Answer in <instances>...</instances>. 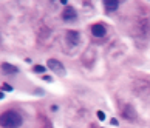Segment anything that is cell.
I'll list each match as a JSON object with an SVG mask.
<instances>
[{
    "label": "cell",
    "instance_id": "1",
    "mask_svg": "<svg viewBox=\"0 0 150 128\" xmlns=\"http://www.w3.org/2000/svg\"><path fill=\"white\" fill-rule=\"evenodd\" d=\"M22 116L15 111H5L0 114V125L3 128H19L22 125Z\"/></svg>",
    "mask_w": 150,
    "mask_h": 128
},
{
    "label": "cell",
    "instance_id": "3",
    "mask_svg": "<svg viewBox=\"0 0 150 128\" xmlns=\"http://www.w3.org/2000/svg\"><path fill=\"white\" fill-rule=\"evenodd\" d=\"M62 17L65 22H73V20L77 19V13L73 6H65V9H63V13H62Z\"/></svg>",
    "mask_w": 150,
    "mask_h": 128
},
{
    "label": "cell",
    "instance_id": "11",
    "mask_svg": "<svg viewBox=\"0 0 150 128\" xmlns=\"http://www.w3.org/2000/svg\"><path fill=\"white\" fill-rule=\"evenodd\" d=\"M2 91H13V87H9V85H2Z\"/></svg>",
    "mask_w": 150,
    "mask_h": 128
},
{
    "label": "cell",
    "instance_id": "12",
    "mask_svg": "<svg viewBox=\"0 0 150 128\" xmlns=\"http://www.w3.org/2000/svg\"><path fill=\"white\" fill-rule=\"evenodd\" d=\"M110 124H111V125H115V127H118V125H119V120L113 117V119H110Z\"/></svg>",
    "mask_w": 150,
    "mask_h": 128
},
{
    "label": "cell",
    "instance_id": "8",
    "mask_svg": "<svg viewBox=\"0 0 150 128\" xmlns=\"http://www.w3.org/2000/svg\"><path fill=\"white\" fill-rule=\"evenodd\" d=\"M118 6H119L118 0H105L104 2V8L107 11H115V9H118Z\"/></svg>",
    "mask_w": 150,
    "mask_h": 128
},
{
    "label": "cell",
    "instance_id": "13",
    "mask_svg": "<svg viewBox=\"0 0 150 128\" xmlns=\"http://www.w3.org/2000/svg\"><path fill=\"white\" fill-rule=\"evenodd\" d=\"M44 80H46V82H53V77H51V76H44Z\"/></svg>",
    "mask_w": 150,
    "mask_h": 128
},
{
    "label": "cell",
    "instance_id": "4",
    "mask_svg": "<svg viewBox=\"0 0 150 128\" xmlns=\"http://www.w3.org/2000/svg\"><path fill=\"white\" fill-rule=\"evenodd\" d=\"M67 42H68V45H71V46H76L79 42H81V36H79L77 31H73V29H70L67 31Z\"/></svg>",
    "mask_w": 150,
    "mask_h": 128
},
{
    "label": "cell",
    "instance_id": "6",
    "mask_svg": "<svg viewBox=\"0 0 150 128\" xmlns=\"http://www.w3.org/2000/svg\"><path fill=\"white\" fill-rule=\"evenodd\" d=\"M122 116L127 117V120H135V119H136V111H135V108H133V106L127 105L125 108L122 110Z\"/></svg>",
    "mask_w": 150,
    "mask_h": 128
},
{
    "label": "cell",
    "instance_id": "10",
    "mask_svg": "<svg viewBox=\"0 0 150 128\" xmlns=\"http://www.w3.org/2000/svg\"><path fill=\"white\" fill-rule=\"evenodd\" d=\"M96 114H98V119L99 120H105V113H104V111H98Z\"/></svg>",
    "mask_w": 150,
    "mask_h": 128
},
{
    "label": "cell",
    "instance_id": "7",
    "mask_svg": "<svg viewBox=\"0 0 150 128\" xmlns=\"http://www.w3.org/2000/svg\"><path fill=\"white\" fill-rule=\"evenodd\" d=\"M2 70L5 74H14V73H17L19 71V68L15 66V65H11V63H2Z\"/></svg>",
    "mask_w": 150,
    "mask_h": 128
},
{
    "label": "cell",
    "instance_id": "14",
    "mask_svg": "<svg viewBox=\"0 0 150 128\" xmlns=\"http://www.w3.org/2000/svg\"><path fill=\"white\" fill-rule=\"evenodd\" d=\"M3 97H5V94H3V91H2V93H0V99H3Z\"/></svg>",
    "mask_w": 150,
    "mask_h": 128
},
{
    "label": "cell",
    "instance_id": "5",
    "mask_svg": "<svg viewBox=\"0 0 150 128\" xmlns=\"http://www.w3.org/2000/svg\"><path fill=\"white\" fill-rule=\"evenodd\" d=\"M92 34L94 37H104L107 34V29L102 23H94V25H92Z\"/></svg>",
    "mask_w": 150,
    "mask_h": 128
},
{
    "label": "cell",
    "instance_id": "2",
    "mask_svg": "<svg viewBox=\"0 0 150 128\" xmlns=\"http://www.w3.org/2000/svg\"><path fill=\"white\" fill-rule=\"evenodd\" d=\"M46 66L50 68L51 71H56L57 74H63V73H65V66H63L59 60H56V59H50V60L46 62Z\"/></svg>",
    "mask_w": 150,
    "mask_h": 128
},
{
    "label": "cell",
    "instance_id": "9",
    "mask_svg": "<svg viewBox=\"0 0 150 128\" xmlns=\"http://www.w3.org/2000/svg\"><path fill=\"white\" fill-rule=\"evenodd\" d=\"M33 71L37 73V74H42V73H45V66L44 65H34L33 66Z\"/></svg>",
    "mask_w": 150,
    "mask_h": 128
}]
</instances>
